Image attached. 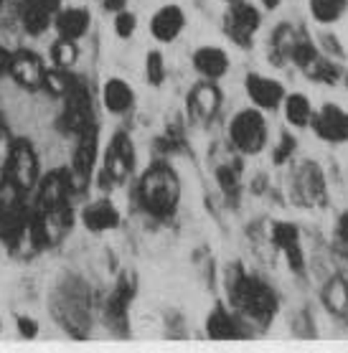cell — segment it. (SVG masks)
Here are the masks:
<instances>
[{
    "instance_id": "cell-15",
    "label": "cell",
    "mask_w": 348,
    "mask_h": 353,
    "mask_svg": "<svg viewBox=\"0 0 348 353\" xmlns=\"http://www.w3.org/2000/svg\"><path fill=\"white\" fill-rule=\"evenodd\" d=\"M69 193H74L72 181H69V170H54L49 176H43L36 185V196H39L41 209H51V206H66Z\"/></svg>"
},
{
    "instance_id": "cell-38",
    "label": "cell",
    "mask_w": 348,
    "mask_h": 353,
    "mask_svg": "<svg viewBox=\"0 0 348 353\" xmlns=\"http://www.w3.org/2000/svg\"><path fill=\"white\" fill-rule=\"evenodd\" d=\"M343 87H346V92H348V72H346V77H343Z\"/></svg>"
},
{
    "instance_id": "cell-34",
    "label": "cell",
    "mask_w": 348,
    "mask_h": 353,
    "mask_svg": "<svg viewBox=\"0 0 348 353\" xmlns=\"http://www.w3.org/2000/svg\"><path fill=\"white\" fill-rule=\"evenodd\" d=\"M283 3H285V0H259V6H262L265 10H277Z\"/></svg>"
},
{
    "instance_id": "cell-23",
    "label": "cell",
    "mask_w": 348,
    "mask_h": 353,
    "mask_svg": "<svg viewBox=\"0 0 348 353\" xmlns=\"http://www.w3.org/2000/svg\"><path fill=\"white\" fill-rule=\"evenodd\" d=\"M280 110H283V114H285V122H287L292 130L310 128V120H313V114H316V107L310 102V97L303 94V92L285 94V102Z\"/></svg>"
},
{
    "instance_id": "cell-33",
    "label": "cell",
    "mask_w": 348,
    "mask_h": 353,
    "mask_svg": "<svg viewBox=\"0 0 348 353\" xmlns=\"http://www.w3.org/2000/svg\"><path fill=\"white\" fill-rule=\"evenodd\" d=\"M10 57H13V54H10V51H6V48L0 46V74H3V72H8V66H10Z\"/></svg>"
},
{
    "instance_id": "cell-8",
    "label": "cell",
    "mask_w": 348,
    "mask_h": 353,
    "mask_svg": "<svg viewBox=\"0 0 348 353\" xmlns=\"http://www.w3.org/2000/svg\"><path fill=\"white\" fill-rule=\"evenodd\" d=\"M244 92L249 97V105L262 110V112H277L285 102L287 89L275 77H265V74L252 72L244 79Z\"/></svg>"
},
{
    "instance_id": "cell-30",
    "label": "cell",
    "mask_w": 348,
    "mask_h": 353,
    "mask_svg": "<svg viewBox=\"0 0 348 353\" xmlns=\"http://www.w3.org/2000/svg\"><path fill=\"white\" fill-rule=\"evenodd\" d=\"M10 153H13V137H10V132L6 130V125H0V173L8 165Z\"/></svg>"
},
{
    "instance_id": "cell-26",
    "label": "cell",
    "mask_w": 348,
    "mask_h": 353,
    "mask_svg": "<svg viewBox=\"0 0 348 353\" xmlns=\"http://www.w3.org/2000/svg\"><path fill=\"white\" fill-rule=\"evenodd\" d=\"M323 305L333 315H343L348 310V282L343 277H333L323 288Z\"/></svg>"
},
{
    "instance_id": "cell-14",
    "label": "cell",
    "mask_w": 348,
    "mask_h": 353,
    "mask_svg": "<svg viewBox=\"0 0 348 353\" xmlns=\"http://www.w3.org/2000/svg\"><path fill=\"white\" fill-rule=\"evenodd\" d=\"M81 226L92 234H105L120 226V211L110 199H94L81 209Z\"/></svg>"
},
{
    "instance_id": "cell-12",
    "label": "cell",
    "mask_w": 348,
    "mask_h": 353,
    "mask_svg": "<svg viewBox=\"0 0 348 353\" xmlns=\"http://www.w3.org/2000/svg\"><path fill=\"white\" fill-rule=\"evenodd\" d=\"M147 28H150V36H153L158 43H173V41L183 33V28H186V13H183L181 6L168 3V6L158 8L153 16H150Z\"/></svg>"
},
{
    "instance_id": "cell-36",
    "label": "cell",
    "mask_w": 348,
    "mask_h": 353,
    "mask_svg": "<svg viewBox=\"0 0 348 353\" xmlns=\"http://www.w3.org/2000/svg\"><path fill=\"white\" fill-rule=\"evenodd\" d=\"M43 3H49V6H51V8H54V10L61 8V0H43Z\"/></svg>"
},
{
    "instance_id": "cell-7",
    "label": "cell",
    "mask_w": 348,
    "mask_h": 353,
    "mask_svg": "<svg viewBox=\"0 0 348 353\" xmlns=\"http://www.w3.org/2000/svg\"><path fill=\"white\" fill-rule=\"evenodd\" d=\"M259 26H262V13L257 6H252L249 0L242 3H232L224 16V28H227L229 39L234 41L236 46L249 48L254 36H257Z\"/></svg>"
},
{
    "instance_id": "cell-37",
    "label": "cell",
    "mask_w": 348,
    "mask_h": 353,
    "mask_svg": "<svg viewBox=\"0 0 348 353\" xmlns=\"http://www.w3.org/2000/svg\"><path fill=\"white\" fill-rule=\"evenodd\" d=\"M221 3H227V6H232V3H242V0H221Z\"/></svg>"
},
{
    "instance_id": "cell-24",
    "label": "cell",
    "mask_w": 348,
    "mask_h": 353,
    "mask_svg": "<svg viewBox=\"0 0 348 353\" xmlns=\"http://www.w3.org/2000/svg\"><path fill=\"white\" fill-rule=\"evenodd\" d=\"M206 336L214 341H234L239 336V321L232 310L224 305H216L206 318Z\"/></svg>"
},
{
    "instance_id": "cell-11",
    "label": "cell",
    "mask_w": 348,
    "mask_h": 353,
    "mask_svg": "<svg viewBox=\"0 0 348 353\" xmlns=\"http://www.w3.org/2000/svg\"><path fill=\"white\" fill-rule=\"evenodd\" d=\"M64 97H66V112H64L66 128L79 135L81 130L90 128L92 122H94V117H92L90 89L84 87L81 79H72V77H69V87H66Z\"/></svg>"
},
{
    "instance_id": "cell-10",
    "label": "cell",
    "mask_w": 348,
    "mask_h": 353,
    "mask_svg": "<svg viewBox=\"0 0 348 353\" xmlns=\"http://www.w3.org/2000/svg\"><path fill=\"white\" fill-rule=\"evenodd\" d=\"M132 168H135V148H132V143H130V137L125 132H117L105 150V170H102V176L110 183L120 185L127 181Z\"/></svg>"
},
{
    "instance_id": "cell-21",
    "label": "cell",
    "mask_w": 348,
    "mask_h": 353,
    "mask_svg": "<svg viewBox=\"0 0 348 353\" xmlns=\"http://www.w3.org/2000/svg\"><path fill=\"white\" fill-rule=\"evenodd\" d=\"M272 244L283 249V254L287 257V265L295 272L303 270V249H300L298 226L290 224V221H277V224H272Z\"/></svg>"
},
{
    "instance_id": "cell-1",
    "label": "cell",
    "mask_w": 348,
    "mask_h": 353,
    "mask_svg": "<svg viewBox=\"0 0 348 353\" xmlns=\"http://www.w3.org/2000/svg\"><path fill=\"white\" fill-rule=\"evenodd\" d=\"M138 203L155 219H168L181 203V181L168 163H153L138 181Z\"/></svg>"
},
{
    "instance_id": "cell-5",
    "label": "cell",
    "mask_w": 348,
    "mask_h": 353,
    "mask_svg": "<svg viewBox=\"0 0 348 353\" xmlns=\"http://www.w3.org/2000/svg\"><path fill=\"white\" fill-rule=\"evenodd\" d=\"M97 122H92L90 128H84L76 135V148L72 153V163H69V181L76 193L84 191L92 181L94 173V163H97Z\"/></svg>"
},
{
    "instance_id": "cell-9",
    "label": "cell",
    "mask_w": 348,
    "mask_h": 353,
    "mask_svg": "<svg viewBox=\"0 0 348 353\" xmlns=\"http://www.w3.org/2000/svg\"><path fill=\"white\" fill-rule=\"evenodd\" d=\"M310 130L318 140L328 145H346L348 143V112L340 105L325 102L320 110H316Z\"/></svg>"
},
{
    "instance_id": "cell-16",
    "label": "cell",
    "mask_w": 348,
    "mask_h": 353,
    "mask_svg": "<svg viewBox=\"0 0 348 353\" xmlns=\"http://www.w3.org/2000/svg\"><path fill=\"white\" fill-rule=\"evenodd\" d=\"M191 64H194V69L201 74L203 79L219 81L229 74L232 61H229V54L221 46H201L194 51Z\"/></svg>"
},
{
    "instance_id": "cell-19",
    "label": "cell",
    "mask_w": 348,
    "mask_h": 353,
    "mask_svg": "<svg viewBox=\"0 0 348 353\" xmlns=\"http://www.w3.org/2000/svg\"><path fill=\"white\" fill-rule=\"evenodd\" d=\"M188 107H191V114L196 120H211L221 107V92L216 87V81L203 79L201 84H196L191 89V94H188Z\"/></svg>"
},
{
    "instance_id": "cell-13",
    "label": "cell",
    "mask_w": 348,
    "mask_h": 353,
    "mask_svg": "<svg viewBox=\"0 0 348 353\" xmlns=\"http://www.w3.org/2000/svg\"><path fill=\"white\" fill-rule=\"evenodd\" d=\"M8 74L13 77L16 84H21L23 89H43V77H46V66L36 54L31 51H16L10 57Z\"/></svg>"
},
{
    "instance_id": "cell-6",
    "label": "cell",
    "mask_w": 348,
    "mask_h": 353,
    "mask_svg": "<svg viewBox=\"0 0 348 353\" xmlns=\"http://www.w3.org/2000/svg\"><path fill=\"white\" fill-rule=\"evenodd\" d=\"M3 176L8 178L10 183H16L23 193L36 191V185L41 181V165L39 155L28 140H13V153H10V161L3 170Z\"/></svg>"
},
{
    "instance_id": "cell-20",
    "label": "cell",
    "mask_w": 348,
    "mask_h": 353,
    "mask_svg": "<svg viewBox=\"0 0 348 353\" xmlns=\"http://www.w3.org/2000/svg\"><path fill=\"white\" fill-rule=\"evenodd\" d=\"M102 105L110 114H127L135 107V89L120 77H112L102 87Z\"/></svg>"
},
{
    "instance_id": "cell-39",
    "label": "cell",
    "mask_w": 348,
    "mask_h": 353,
    "mask_svg": "<svg viewBox=\"0 0 348 353\" xmlns=\"http://www.w3.org/2000/svg\"><path fill=\"white\" fill-rule=\"evenodd\" d=\"M0 333H3V318H0Z\"/></svg>"
},
{
    "instance_id": "cell-4",
    "label": "cell",
    "mask_w": 348,
    "mask_h": 353,
    "mask_svg": "<svg viewBox=\"0 0 348 353\" xmlns=\"http://www.w3.org/2000/svg\"><path fill=\"white\" fill-rule=\"evenodd\" d=\"M25 193L8 178H0V241L16 247L28 232V209H25Z\"/></svg>"
},
{
    "instance_id": "cell-35",
    "label": "cell",
    "mask_w": 348,
    "mask_h": 353,
    "mask_svg": "<svg viewBox=\"0 0 348 353\" xmlns=\"http://www.w3.org/2000/svg\"><path fill=\"white\" fill-rule=\"evenodd\" d=\"M105 6L110 10H114V13H117V10L125 8V0H105Z\"/></svg>"
},
{
    "instance_id": "cell-29",
    "label": "cell",
    "mask_w": 348,
    "mask_h": 353,
    "mask_svg": "<svg viewBox=\"0 0 348 353\" xmlns=\"http://www.w3.org/2000/svg\"><path fill=\"white\" fill-rule=\"evenodd\" d=\"M135 31H138V16L125 8L117 10V13H114V36L122 41H127L135 36Z\"/></svg>"
},
{
    "instance_id": "cell-32",
    "label": "cell",
    "mask_w": 348,
    "mask_h": 353,
    "mask_svg": "<svg viewBox=\"0 0 348 353\" xmlns=\"http://www.w3.org/2000/svg\"><path fill=\"white\" fill-rule=\"evenodd\" d=\"M336 239H338L343 247H348V209L340 211V216L336 219Z\"/></svg>"
},
{
    "instance_id": "cell-17",
    "label": "cell",
    "mask_w": 348,
    "mask_h": 353,
    "mask_svg": "<svg viewBox=\"0 0 348 353\" xmlns=\"http://www.w3.org/2000/svg\"><path fill=\"white\" fill-rule=\"evenodd\" d=\"M90 26H92V13L87 8H59L57 16H54V28H57L59 39H66V41H76L79 43L87 33H90Z\"/></svg>"
},
{
    "instance_id": "cell-28",
    "label": "cell",
    "mask_w": 348,
    "mask_h": 353,
    "mask_svg": "<svg viewBox=\"0 0 348 353\" xmlns=\"http://www.w3.org/2000/svg\"><path fill=\"white\" fill-rule=\"evenodd\" d=\"M165 77H168V72H165V59H163V54L158 51V48H153V51H147L145 57V81L150 84V87H163L165 84Z\"/></svg>"
},
{
    "instance_id": "cell-25",
    "label": "cell",
    "mask_w": 348,
    "mask_h": 353,
    "mask_svg": "<svg viewBox=\"0 0 348 353\" xmlns=\"http://www.w3.org/2000/svg\"><path fill=\"white\" fill-rule=\"evenodd\" d=\"M308 3H310V16L320 26L338 23L348 10V0H308Z\"/></svg>"
},
{
    "instance_id": "cell-18",
    "label": "cell",
    "mask_w": 348,
    "mask_h": 353,
    "mask_svg": "<svg viewBox=\"0 0 348 353\" xmlns=\"http://www.w3.org/2000/svg\"><path fill=\"white\" fill-rule=\"evenodd\" d=\"M66 211H69L66 206L41 209V214L36 216V229L33 232L39 234L46 244H59L66 236V232H69V224H72V219H69Z\"/></svg>"
},
{
    "instance_id": "cell-31",
    "label": "cell",
    "mask_w": 348,
    "mask_h": 353,
    "mask_svg": "<svg viewBox=\"0 0 348 353\" xmlns=\"http://www.w3.org/2000/svg\"><path fill=\"white\" fill-rule=\"evenodd\" d=\"M16 325H18V333H21V338H25V341H31V338L39 336V321H36V318H31V315H18Z\"/></svg>"
},
{
    "instance_id": "cell-3",
    "label": "cell",
    "mask_w": 348,
    "mask_h": 353,
    "mask_svg": "<svg viewBox=\"0 0 348 353\" xmlns=\"http://www.w3.org/2000/svg\"><path fill=\"white\" fill-rule=\"evenodd\" d=\"M227 135H229V143L234 148L236 153L242 155H259L267 150L269 145V125H267V117L262 110L257 107H244L239 112L232 114V120H229V128H227Z\"/></svg>"
},
{
    "instance_id": "cell-27",
    "label": "cell",
    "mask_w": 348,
    "mask_h": 353,
    "mask_svg": "<svg viewBox=\"0 0 348 353\" xmlns=\"http://www.w3.org/2000/svg\"><path fill=\"white\" fill-rule=\"evenodd\" d=\"M51 61H54V66L61 69V72L74 69L76 61H79V46H76V41L59 39L57 43H51Z\"/></svg>"
},
{
    "instance_id": "cell-2",
    "label": "cell",
    "mask_w": 348,
    "mask_h": 353,
    "mask_svg": "<svg viewBox=\"0 0 348 353\" xmlns=\"http://www.w3.org/2000/svg\"><path fill=\"white\" fill-rule=\"evenodd\" d=\"M232 305L234 313L252 318L257 323H269L277 313V297L267 282L252 274H236V282H232Z\"/></svg>"
},
{
    "instance_id": "cell-22",
    "label": "cell",
    "mask_w": 348,
    "mask_h": 353,
    "mask_svg": "<svg viewBox=\"0 0 348 353\" xmlns=\"http://www.w3.org/2000/svg\"><path fill=\"white\" fill-rule=\"evenodd\" d=\"M54 16H57V10L43 0H23V6H21V23L28 36L46 33V28L54 26Z\"/></svg>"
}]
</instances>
